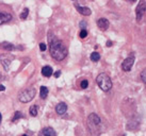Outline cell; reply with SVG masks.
<instances>
[{
    "label": "cell",
    "mask_w": 146,
    "mask_h": 136,
    "mask_svg": "<svg viewBox=\"0 0 146 136\" xmlns=\"http://www.w3.org/2000/svg\"><path fill=\"white\" fill-rule=\"evenodd\" d=\"M49 50H50V55L57 61L64 60L65 56L67 55V49L61 40H58V38H54L50 42Z\"/></svg>",
    "instance_id": "obj_1"
},
{
    "label": "cell",
    "mask_w": 146,
    "mask_h": 136,
    "mask_svg": "<svg viewBox=\"0 0 146 136\" xmlns=\"http://www.w3.org/2000/svg\"><path fill=\"white\" fill-rule=\"evenodd\" d=\"M96 82H97L98 86L100 87V89L104 90V92H108L112 87L111 79H110V77L107 73H105V72L98 75V77L96 78Z\"/></svg>",
    "instance_id": "obj_2"
},
{
    "label": "cell",
    "mask_w": 146,
    "mask_h": 136,
    "mask_svg": "<svg viewBox=\"0 0 146 136\" xmlns=\"http://www.w3.org/2000/svg\"><path fill=\"white\" fill-rule=\"evenodd\" d=\"M102 123V120L99 118V116H97L96 114H91L88 117V127H89V130L91 131V133L93 134H97L99 133L98 129H99V125Z\"/></svg>",
    "instance_id": "obj_3"
},
{
    "label": "cell",
    "mask_w": 146,
    "mask_h": 136,
    "mask_svg": "<svg viewBox=\"0 0 146 136\" xmlns=\"http://www.w3.org/2000/svg\"><path fill=\"white\" fill-rule=\"evenodd\" d=\"M35 94H36V90L34 88H27V89H25L24 92H21L19 94L18 100L23 102V103H28L35 97Z\"/></svg>",
    "instance_id": "obj_4"
},
{
    "label": "cell",
    "mask_w": 146,
    "mask_h": 136,
    "mask_svg": "<svg viewBox=\"0 0 146 136\" xmlns=\"http://www.w3.org/2000/svg\"><path fill=\"white\" fill-rule=\"evenodd\" d=\"M145 11H146V5H145V0H142L139 5L137 7V10H135V13H137V20L138 22H140L142 18L145 15Z\"/></svg>",
    "instance_id": "obj_5"
},
{
    "label": "cell",
    "mask_w": 146,
    "mask_h": 136,
    "mask_svg": "<svg viewBox=\"0 0 146 136\" xmlns=\"http://www.w3.org/2000/svg\"><path fill=\"white\" fill-rule=\"evenodd\" d=\"M134 64V57L133 56H128L126 60H124L122 64V68L124 71H129L130 69L132 68Z\"/></svg>",
    "instance_id": "obj_6"
},
{
    "label": "cell",
    "mask_w": 146,
    "mask_h": 136,
    "mask_svg": "<svg viewBox=\"0 0 146 136\" xmlns=\"http://www.w3.org/2000/svg\"><path fill=\"white\" fill-rule=\"evenodd\" d=\"M0 62H1L2 66L4 67V69L8 71L9 67H10V64H11V62H12V56H10V55H1V56H0Z\"/></svg>",
    "instance_id": "obj_7"
},
{
    "label": "cell",
    "mask_w": 146,
    "mask_h": 136,
    "mask_svg": "<svg viewBox=\"0 0 146 136\" xmlns=\"http://www.w3.org/2000/svg\"><path fill=\"white\" fill-rule=\"evenodd\" d=\"M97 26H98V28L100 29V30H102V31H106L107 29L109 28L110 22H109V20L107 19V18H100V19H98V21H97Z\"/></svg>",
    "instance_id": "obj_8"
},
{
    "label": "cell",
    "mask_w": 146,
    "mask_h": 136,
    "mask_svg": "<svg viewBox=\"0 0 146 136\" xmlns=\"http://www.w3.org/2000/svg\"><path fill=\"white\" fill-rule=\"evenodd\" d=\"M40 136H57V133L52 128H44L40 132Z\"/></svg>",
    "instance_id": "obj_9"
},
{
    "label": "cell",
    "mask_w": 146,
    "mask_h": 136,
    "mask_svg": "<svg viewBox=\"0 0 146 136\" xmlns=\"http://www.w3.org/2000/svg\"><path fill=\"white\" fill-rule=\"evenodd\" d=\"M67 111V105L64 103V102H60L56 105V112L59 114V115H63L65 114Z\"/></svg>",
    "instance_id": "obj_10"
},
{
    "label": "cell",
    "mask_w": 146,
    "mask_h": 136,
    "mask_svg": "<svg viewBox=\"0 0 146 136\" xmlns=\"http://www.w3.org/2000/svg\"><path fill=\"white\" fill-rule=\"evenodd\" d=\"M11 18H12L11 14L5 12H0V24H3L5 22H8V21H10Z\"/></svg>",
    "instance_id": "obj_11"
},
{
    "label": "cell",
    "mask_w": 146,
    "mask_h": 136,
    "mask_svg": "<svg viewBox=\"0 0 146 136\" xmlns=\"http://www.w3.org/2000/svg\"><path fill=\"white\" fill-rule=\"evenodd\" d=\"M76 9H77V11L80 14H82V15H84V16H89V15H91V13H92V11H91V9L88 8V7H79V5H76Z\"/></svg>",
    "instance_id": "obj_12"
},
{
    "label": "cell",
    "mask_w": 146,
    "mask_h": 136,
    "mask_svg": "<svg viewBox=\"0 0 146 136\" xmlns=\"http://www.w3.org/2000/svg\"><path fill=\"white\" fill-rule=\"evenodd\" d=\"M42 75L44 77H50L51 75H52V68L50 67V66H45V67H43V69H42Z\"/></svg>",
    "instance_id": "obj_13"
},
{
    "label": "cell",
    "mask_w": 146,
    "mask_h": 136,
    "mask_svg": "<svg viewBox=\"0 0 146 136\" xmlns=\"http://www.w3.org/2000/svg\"><path fill=\"white\" fill-rule=\"evenodd\" d=\"M40 95H41V98L42 99H46L47 98V95H48V89H47V87H45V86H42L41 88H40Z\"/></svg>",
    "instance_id": "obj_14"
},
{
    "label": "cell",
    "mask_w": 146,
    "mask_h": 136,
    "mask_svg": "<svg viewBox=\"0 0 146 136\" xmlns=\"http://www.w3.org/2000/svg\"><path fill=\"white\" fill-rule=\"evenodd\" d=\"M37 111H38V108H37L36 105H32L30 110H29V112H30V115L33 117H35L37 115Z\"/></svg>",
    "instance_id": "obj_15"
},
{
    "label": "cell",
    "mask_w": 146,
    "mask_h": 136,
    "mask_svg": "<svg viewBox=\"0 0 146 136\" xmlns=\"http://www.w3.org/2000/svg\"><path fill=\"white\" fill-rule=\"evenodd\" d=\"M28 15H29V10L27 8H25L24 9V11L21 13V15H19V17H21V20H25L27 17H28Z\"/></svg>",
    "instance_id": "obj_16"
},
{
    "label": "cell",
    "mask_w": 146,
    "mask_h": 136,
    "mask_svg": "<svg viewBox=\"0 0 146 136\" xmlns=\"http://www.w3.org/2000/svg\"><path fill=\"white\" fill-rule=\"evenodd\" d=\"M99 59H100V55H99L98 52H93L91 54V60L93 61V62H97V61H99Z\"/></svg>",
    "instance_id": "obj_17"
},
{
    "label": "cell",
    "mask_w": 146,
    "mask_h": 136,
    "mask_svg": "<svg viewBox=\"0 0 146 136\" xmlns=\"http://www.w3.org/2000/svg\"><path fill=\"white\" fill-rule=\"evenodd\" d=\"M21 117H24V115H23L21 112H15V115H14V117H13L12 121H16L17 119H19V118H21Z\"/></svg>",
    "instance_id": "obj_18"
},
{
    "label": "cell",
    "mask_w": 146,
    "mask_h": 136,
    "mask_svg": "<svg viewBox=\"0 0 146 136\" xmlns=\"http://www.w3.org/2000/svg\"><path fill=\"white\" fill-rule=\"evenodd\" d=\"M2 47H3L5 50H8V51H12L13 50V46L11 44H9V43H4V44L2 45Z\"/></svg>",
    "instance_id": "obj_19"
},
{
    "label": "cell",
    "mask_w": 146,
    "mask_h": 136,
    "mask_svg": "<svg viewBox=\"0 0 146 136\" xmlns=\"http://www.w3.org/2000/svg\"><path fill=\"white\" fill-rule=\"evenodd\" d=\"M79 36H80L81 38H85V37L88 36V32H86V30H81L80 33H79Z\"/></svg>",
    "instance_id": "obj_20"
},
{
    "label": "cell",
    "mask_w": 146,
    "mask_h": 136,
    "mask_svg": "<svg viewBox=\"0 0 146 136\" xmlns=\"http://www.w3.org/2000/svg\"><path fill=\"white\" fill-rule=\"evenodd\" d=\"M88 85H89V82H88L86 80H83V81L81 82V83H80V87L84 89V88L88 87Z\"/></svg>",
    "instance_id": "obj_21"
},
{
    "label": "cell",
    "mask_w": 146,
    "mask_h": 136,
    "mask_svg": "<svg viewBox=\"0 0 146 136\" xmlns=\"http://www.w3.org/2000/svg\"><path fill=\"white\" fill-rule=\"evenodd\" d=\"M146 71H145V69L142 71V81H143V83H145L146 82Z\"/></svg>",
    "instance_id": "obj_22"
},
{
    "label": "cell",
    "mask_w": 146,
    "mask_h": 136,
    "mask_svg": "<svg viewBox=\"0 0 146 136\" xmlns=\"http://www.w3.org/2000/svg\"><path fill=\"white\" fill-rule=\"evenodd\" d=\"M40 48H41V51H45V50H46V45H45L44 43H42V44L40 45Z\"/></svg>",
    "instance_id": "obj_23"
},
{
    "label": "cell",
    "mask_w": 146,
    "mask_h": 136,
    "mask_svg": "<svg viewBox=\"0 0 146 136\" xmlns=\"http://www.w3.org/2000/svg\"><path fill=\"white\" fill-rule=\"evenodd\" d=\"M60 75H61V71H57V72H54V78H59L60 77Z\"/></svg>",
    "instance_id": "obj_24"
},
{
    "label": "cell",
    "mask_w": 146,
    "mask_h": 136,
    "mask_svg": "<svg viewBox=\"0 0 146 136\" xmlns=\"http://www.w3.org/2000/svg\"><path fill=\"white\" fill-rule=\"evenodd\" d=\"M85 24H86V22H85V21H82V22H80V27H82V28H85V27H86Z\"/></svg>",
    "instance_id": "obj_25"
},
{
    "label": "cell",
    "mask_w": 146,
    "mask_h": 136,
    "mask_svg": "<svg viewBox=\"0 0 146 136\" xmlns=\"http://www.w3.org/2000/svg\"><path fill=\"white\" fill-rule=\"evenodd\" d=\"M107 46H108V47H111V46H112V42H107Z\"/></svg>",
    "instance_id": "obj_26"
},
{
    "label": "cell",
    "mask_w": 146,
    "mask_h": 136,
    "mask_svg": "<svg viewBox=\"0 0 146 136\" xmlns=\"http://www.w3.org/2000/svg\"><path fill=\"white\" fill-rule=\"evenodd\" d=\"M5 89V87H4L3 85H0V92H2V90H4Z\"/></svg>",
    "instance_id": "obj_27"
},
{
    "label": "cell",
    "mask_w": 146,
    "mask_h": 136,
    "mask_svg": "<svg viewBox=\"0 0 146 136\" xmlns=\"http://www.w3.org/2000/svg\"><path fill=\"white\" fill-rule=\"evenodd\" d=\"M1 119H2V116H1V114H0V123H1Z\"/></svg>",
    "instance_id": "obj_28"
},
{
    "label": "cell",
    "mask_w": 146,
    "mask_h": 136,
    "mask_svg": "<svg viewBox=\"0 0 146 136\" xmlns=\"http://www.w3.org/2000/svg\"><path fill=\"white\" fill-rule=\"evenodd\" d=\"M129 1H131V2H134V1H135V0H129Z\"/></svg>",
    "instance_id": "obj_29"
},
{
    "label": "cell",
    "mask_w": 146,
    "mask_h": 136,
    "mask_svg": "<svg viewBox=\"0 0 146 136\" xmlns=\"http://www.w3.org/2000/svg\"><path fill=\"white\" fill-rule=\"evenodd\" d=\"M23 136H27V135H23Z\"/></svg>",
    "instance_id": "obj_30"
}]
</instances>
